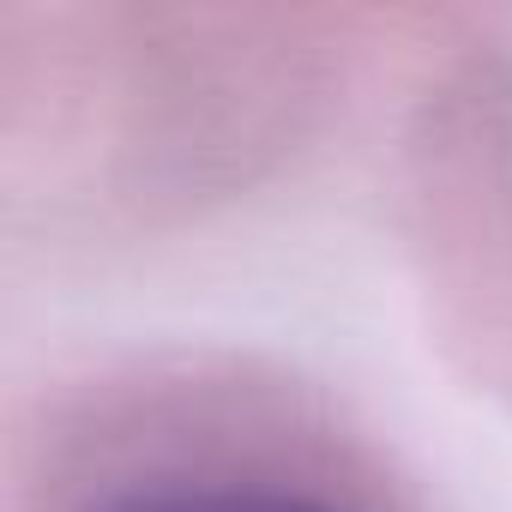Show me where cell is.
<instances>
[{
    "instance_id": "cell-1",
    "label": "cell",
    "mask_w": 512,
    "mask_h": 512,
    "mask_svg": "<svg viewBox=\"0 0 512 512\" xmlns=\"http://www.w3.org/2000/svg\"><path fill=\"white\" fill-rule=\"evenodd\" d=\"M13 512H422L320 398L253 368H133L25 440Z\"/></svg>"
}]
</instances>
